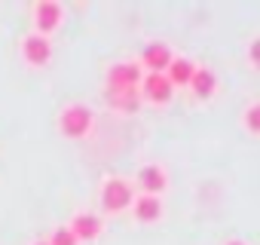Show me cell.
Wrapping results in <instances>:
<instances>
[{
  "label": "cell",
  "instance_id": "1",
  "mask_svg": "<svg viewBox=\"0 0 260 245\" xmlns=\"http://www.w3.org/2000/svg\"><path fill=\"white\" fill-rule=\"evenodd\" d=\"M92 122H95V116H92V110H89L86 104H71V107H64L61 116H58V129H61L68 138H83V135H89Z\"/></svg>",
  "mask_w": 260,
  "mask_h": 245
},
{
  "label": "cell",
  "instance_id": "2",
  "mask_svg": "<svg viewBox=\"0 0 260 245\" xmlns=\"http://www.w3.org/2000/svg\"><path fill=\"white\" fill-rule=\"evenodd\" d=\"M141 83V68L135 62H119L107 71V92H132Z\"/></svg>",
  "mask_w": 260,
  "mask_h": 245
},
{
  "label": "cell",
  "instance_id": "3",
  "mask_svg": "<svg viewBox=\"0 0 260 245\" xmlns=\"http://www.w3.org/2000/svg\"><path fill=\"white\" fill-rule=\"evenodd\" d=\"M101 202H104L107 211H125L128 205L135 202L128 181H122V178H107V181H104V190H101Z\"/></svg>",
  "mask_w": 260,
  "mask_h": 245
},
{
  "label": "cell",
  "instance_id": "4",
  "mask_svg": "<svg viewBox=\"0 0 260 245\" xmlns=\"http://www.w3.org/2000/svg\"><path fill=\"white\" fill-rule=\"evenodd\" d=\"M34 25H37L40 37L52 34L61 25V4H55V0H40V4L34 7Z\"/></svg>",
  "mask_w": 260,
  "mask_h": 245
},
{
  "label": "cell",
  "instance_id": "5",
  "mask_svg": "<svg viewBox=\"0 0 260 245\" xmlns=\"http://www.w3.org/2000/svg\"><path fill=\"white\" fill-rule=\"evenodd\" d=\"M22 49H25V58H28V65H46L49 58H52V46H49V40L46 37H40V34H31V37H25V43H22Z\"/></svg>",
  "mask_w": 260,
  "mask_h": 245
},
{
  "label": "cell",
  "instance_id": "6",
  "mask_svg": "<svg viewBox=\"0 0 260 245\" xmlns=\"http://www.w3.org/2000/svg\"><path fill=\"white\" fill-rule=\"evenodd\" d=\"M172 58H175V55H172V49H169L166 43H147L144 52H141V62H144L153 74H166V68H169Z\"/></svg>",
  "mask_w": 260,
  "mask_h": 245
},
{
  "label": "cell",
  "instance_id": "7",
  "mask_svg": "<svg viewBox=\"0 0 260 245\" xmlns=\"http://www.w3.org/2000/svg\"><path fill=\"white\" fill-rule=\"evenodd\" d=\"M172 92H175V86L166 80V74H147L144 77V98H150L156 104H166L172 98Z\"/></svg>",
  "mask_w": 260,
  "mask_h": 245
},
{
  "label": "cell",
  "instance_id": "8",
  "mask_svg": "<svg viewBox=\"0 0 260 245\" xmlns=\"http://www.w3.org/2000/svg\"><path fill=\"white\" fill-rule=\"evenodd\" d=\"M68 230L77 236V242L80 239H95L101 233V218L98 215H89V211H80V215H74V221H71Z\"/></svg>",
  "mask_w": 260,
  "mask_h": 245
},
{
  "label": "cell",
  "instance_id": "9",
  "mask_svg": "<svg viewBox=\"0 0 260 245\" xmlns=\"http://www.w3.org/2000/svg\"><path fill=\"white\" fill-rule=\"evenodd\" d=\"M138 181H141V187H144V193H147V196L162 193V190H166V184H169V178H166V172H162L159 166H144V169L138 172Z\"/></svg>",
  "mask_w": 260,
  "mask_h": 245
},
{
  "label": "cell",
  "instance_id": "10",
  "mask_svg": "<svg viewBox=\"0 0 260 245\" xmlns=\"http://www.w3.org/2000/svg\"><path fill=\"white\" fill-rule=\"evenodd\" d=\"M187 86H190L199 98H211V92L217 89V77H214V71H208V68H196Z\"/></svg>",
  "mask_w": 260,
  "mask_h": 245
},
{
  "label": "cell",
  "instance_id": "11",
  "mask_svg": "<svg viewBox=\"0 0 260 245\" xmlns=\"http://www.w3.org/2000/svg\"><path fill=\"white\" fill-rule=\"evenodd\" d=\"M193 71H196L193 62H187V58H172L169 68H166V80H169L172 86H187L190 77H193Z\"/></svg>",
  "mask_w": 260,
  "mask_h": 245
},
{
  "label": "cell",
  "instance_id": "12",
  "mask_svg": "<svg viewBox=\"0 0 260 245\" xmlns=\"http://www.w3.org/2000/svg\"><path fill=\"white\" fill-rule=\"evenodd\" d=\"M107 104L122 110V113H135L141 98H138V89H132V92H107Z\"/></svg>",
  "mask_w": 260,
  "mask_h": 245
},
{
  "label": "cell",
  "instance_id": "13",
  "mask_svg": "<svg viewBox=\"0 0 260 245\" xmlns=\"http://www.w3.org/2000/svg\"><path fill=\"white\" fill-rule=\"evenodd\" d=\"M159 211H162V202L156 196H138V202H135V218L138 221H156Z\"/></svg>",
  "mask_w": 260,
  "mask_h": 245
},
{
  "label": "cell",
  "instance_id": "14",
  "mask_svg": "<svg viewBox=\"0 0 260 245\" xmlns=\"http://www.w3.org/2000/svg\"><path fill=\"white\" fill-rule=\"evenodd\" d=\"M49 245H77V236H74V233H71L68 227H58V230L52 233Z\"/></svg>",
  "mask_w": 260,
  "mask_h": 245
},
{
  "label": "cell",
  "instance_id": "15",
  "mask_svg": "<svg viewBox=\"0 0 260 245\" xmlns=\"http://www.w3.org/2000/svg\"><path fill=\"white\" fill-rule=\"evenodd\" d=\"M245 126H248V132H260V104H251V107H248Z\"/></svg>",
  "mask_w": 260,
  "mask_h": 245
},
{
  "label": "cell",
  "instance_id": "16",
  "mask_svg": "<svg viewBox=\"0 0 260 245\" xmlns=\"http://www.w3.org/2000/svg\"><path fill=\"white\" fill-rule=\"evenodd\" d=\"M257 49H260V43L254 40V43H251V62H254V65H257Z\"/></svg>",
  "mask_w": 260,
  "mask_h": 245
},
{
  "label": "cell",
  "instance_id": "17",
  "mask_svg": "<svg viewBox=\"0 0 260 245\" xmlns=\"http://www.w3.org/2000/svg\"><path fill=\"white\" fill-rule=\"evenodd\" d=\"M226 245H245V242H226Z\"/></svg>",
  "mask_w": 260,
  "mask_h": 245
},
{
  "label": "cell",
  "instance_id": "18",
  "mask_svg": "<svg viewBox=\"0 0 260 245\" xmlns=\"http://www.w3.org/2000/svg\"><path fill=\"white\" fill-rule=\"evenodd\" d=\"M34 245H49V242H34Z\"/></svg>",
  "mask_w": 260,
  "mask_h": 245
}]
</instances>
